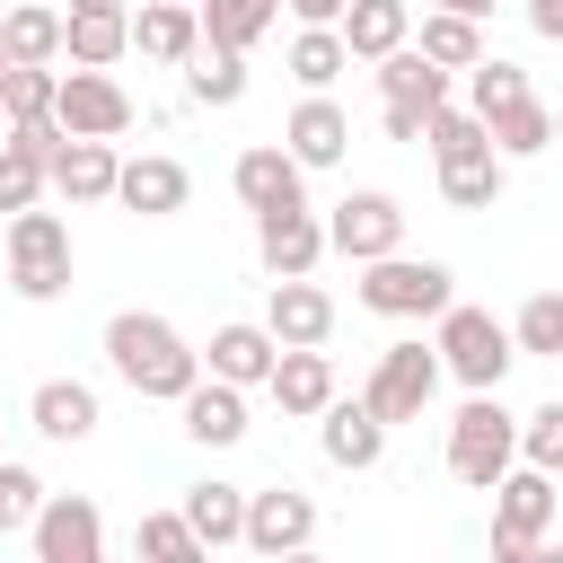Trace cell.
Listing matches in <instances>:
<instances>
[{
    "instance_id": "cell-1",
    "label": "cell",
    "mask_w": 563,
    "mask_h": 563,
    "mask_svg": "<svg viewBox=\"0 0 563 563\" xmlns=\"http://www.w3.org/2000/svg\"><path fill=\"white\" fill-rule=\"evenodd\" d=\"M106 369H114L132 396H150V405H176V396L202 378V352H194L158 308H114V317H106Z\"/></svg>"
},
{
    "instance_id": "cell-2",
    "label": "cell",
    "mask_w": 563,
    "mask_h": 563,
    "mask_svg": "<svg viewBox=\"0 0 563 563\" xmlns=\"http://www.w3.org/2000/svg\"><path fill=\"white\" fill-rule=\"evenodd\" d=\"M510 457H519V413L501 405V387H466V405L449 422V475L466 493H493L510 475Z\"/></svg>"
},
{
    "instance_id": "cell-3",
    "label": "cell",
    "mask_w": 563,
    "mask_h": 563,
    "mask_svg": "<svg viewBox=\"0 0 563 563\" xmlns=\"http://www.w3.org/2000/svg\"><path fill=\"white\" fill-rule=\"evenodd\" d=\"M352 299L369 308V317H440L449 299H457V273L449 264H431V255H369L361 264V282H352Z\"/></svg>"
},
{
    "instance_id": "cell-4",
    "label": "cell",
    "mask_w": 563,
    "mask_h": 563,
    "mask_svg": "<svg viewBox=\"0 0 563 563\" xmlns=\"http://www.w3.org/2000/svg\"><path fill=\"white\" fill-rule=\"evenodd\" d=\"M9 290L35 299V308L70 290V229H62V211H44V202L9 211Z\"/></svg>"
},
{
    "instance_id": "cell-5",
    "label": "cell",
    "mask_w": 563,
    "mask_h": 563,
    "mask_svg": "<svg viewBox=\"0 0 563 563\" xmlns=\"http://www.w3.org/2000/svg\"><path fill=\"white\" fill-rule=\"evenodd\" d=\"M431 352H440V369H449L457 387H501V378H510V361H519L510 325H501V317H484V308H457V299L440 308Z\"/></svg>"
},
{
    "instance_id": "cell-6",
    "label": "cell",
    "mask_w": 563,
    "mask_h": 563,
    "mask_svg": "<svg viewBox=\"0 0 563 563\" xmlns=\"http://www.w3.org/2000/svg\"><path fill=\"white\" fill-rule=\"evenodd\" d=\"M545 528H554V475L510 457V475L493 484V563H537Z\"/></svg>"
},
{
    "instance_id": "cell-7",
    "label": "cell",
    "mask_w": 563,
    "mask_h": 563,
    "mask_svg": "<svg viewBox=\"0 0 563 563\" xmlns=\"http://www.w3.org/2000/svg\"><path fill=\"white\" fill-rule=\"evenodd\" d=\"M378 123H387V141H422V114L449 97V70L422 53V44H396V53H378Z\"/></svg>"
},
{
    "instance_id": "cell-8",
    "label": "cell",
    "mask_w": 563,
    "mask_h": 563,
    "mask_svg": "<svg viewBox=\"0 0 563 563\" xmlns=\"http://www.w3.org/2000/svg\"><path fill=\"white\" fill-rule=\"evenodd\" d=\"M440 396V352L431 343H387L378 352V369H369V387H361V405L396 431V422H422V405Z\"/></svg>"
},
{
    "instance_id": "cell-9",
    "label": "cell",
    "mask_w": 563,
    "mask_h": 563,
    "mask_svg": "<svg viewBox=\"0 0 563 563\" xmlns=\"http://www.w3.org/2000/svg\"><path fill=\"white\" fill-rule=\"evenodd\" d=\"M53 123H62V132H79V141H114V132L132 123V97H123V79H114V70L70 62V70L53 79Z\"/></svg>"
},
{
    "instance_id": "cell-10",
    "label": "cell",
    "mask_w": 563,
    "mask_h": 563,
    "mask_svg": "<svg viewBox=\"0 0 563 563\" xmlns=\"http://www.w3.org/2000/svg\"><path fill=\"white\" fill-rule=\"evenodd\" d=\"M405 246V202L396 194H343L334 211H325V255H352V264H369V255H396Z\"/></svg>"
},
{
    "instance_id": "cell-11",
    "label": "cell",
    "mask_w": 563,
    "mask_h": 563,
    "mask_svg": "<svg viewBox=\"0 0 563 563\" xmlns=\"http://www.w3.org/2000/svg\"><path fill=\"white\" fill-rule=\"evenodd\" d=\"M26 545L35 563H97L106 554V519L88 493H44V510L26 519Z\"/></svg>"
},
{
    "instance_id": "cell-12",
    "label": "cell",
    "mask_w": 563,
    "mask_h": 563,
    "mask_svg": "<svg viewBox=\"0 0 563 563\" xmlns=\"http://www.w3.org/2000/svg\"><path fill=\"white\" fill-rule=\"evenodd\" d=\"M238 545H255V554H308V545H317V501L290 493V484L246 493V528H238Z\"/></svg>"
},
{
    "instance_id": "cell-13",
    "label": "cell",
    "mask_w": 563,
    "mask_h": 563,
    "mask_svg": "<svg viewBox=\"0 0 563 563\" xmlns=\"http://www.w3.org/2000/svg\"><path fill=\"white\" fill-rule=\"evenodd\" d=\"M255 255H264V273H273V282H282V273H317V255H325V220H317L308 202L255 211Z\"/></svg>"
},
{
    "instance_id": "cell-14",
    "label": "cell",
    "mask_w": 563,
    "mask_h": 563,
    "mask_svg": "<svg viewBox=\"0 0 563 563\" xmlns=\"http://www.w3.org/2000/svg\"><path fill=\"white\" fill-rule=\"evenodd\" d=\"M317 449H325V466H343V475H369L378 457H387V422L352 396H325V413H317Z\"/></svg>"
},
{
    "instance_id": "cell-15",
    "label": "cell",
    "mask_w": 563,
    "mask_h": 563,
    "mask_svg": "<svg viewBox=\"0 0 563 563\" xmlns=\"http://www.w3.org/2000/svg\"><path fill=\"white\" fill-rule=\"evenodd\" d=\"M229 185H238V202H246V211H282V202H308V167H299L282 141H255V150H238Z\"/></svg>"
},
{
    "instance_id": "cell-16",
    "label": "cell",
    "mask_w": 563,
    "mask_h": 563,
    "mask_svg": "<svg viewBox=\"0 0 563 563\" xmlns=\"http://www.w3.org/2000/svg\"><path fill=\"white\" fill-rule=\"evenodd\" d=\"M185 194H194V176H185V158H167V150H141V158H123V176H114V202L141 211V220H176Z\"/></svg>"
},
{
    "instance_id": "cell-17",
    "label": "cell",
    "mask_w": 563,
    "mask_h": 563,
    "mask_svg": "<svg viewBox=\"0 0 563 563\" xmlns=\"http://www.w3.org/2000/svg\"><path fill=\"white\" fill-rule=\"evenodd\" d=\"M273 361H282V343H273V325H255V317H229V325H211V343H202V369L229 378V387H264Z\"/></svg>"
},
{
    "instance_id": "cell-18",
    "label": "cell",
    "mask_w": 563,
    "mask_h": 563,
    "mask_svg": "<svg viewBox=\"0 0 563 563\" xmlns=\"http://www.w3.org/2000/svg\"><path fill=\"white\" fill-rule=\"evenodd\" d=\"M282 150H290L299 167H334V158L352 150V114H343L325 88H308V97L290 106V123H282Z\"/></svg>"
},
{
    "instance_id": "cell-19",
    "label": "cell",
    "mask_w": 563,
    "mask_h": 563,
    "mask_svg": "<svg viewBox=\"0 0 563 563\" xmlns=\"http://www.w3.org/2000/svg\"><path fill=\"white\" fill-rule=\"evenodd\" d=\"M264 396H273L290 422H317V413H325V396H334V361H325L317 343H282V361H273Z\"/></svg>"
},
{
    "instance_id": "cell-20",
    "label": "cell",
    "mask_w": 563,
    "mask_h": 563,
    "mask_svg": "<svg viewBox=\"0 0 563 563\" xmlns=\"http://www.w3.org/2000/svg\"><path fill=\"white\" fill-rule=\"evenodd\" d=\"M26 422H35L44 440H70V449H79V440H97L106 413H97V387H88V378H35Z\"/></svg>"
},
{
    "instance_id": "cell-21",
    "label": "cell",
    "mask_w": 563,
    "mask_h": 563,
    "mask_svg": "<svg viewBox=\"0 0 563 563\" xmlns=\"http://www.w3.org/2000/svg\"><path fill=\"white\" fill-rule=\"evenodd\" d=\"M44 176H53V194H62V202H114L123 158H114V141H79V132H70V141L53 150V167H44Z\"/></svg>"
},
{
    "instance_id": "cell-22",
    "label": "cell",
    "mask_w": 563,
    "mask_h": 563,
    "mask_svg": "<svg viewBox=\"0 0 563 563\" xmlns=\"http://www.w3.org/2000/svg\"><path fill=\"white\" fill-rule=\"evenodd\" d=\"M264 325H273V343H325L334 334V299L308 273H282L273 299H264Z\"/></svg>"
},
{
    "instance_id": "cell-23",
    "label": "cell",
    "mask_w": 563,
    "mask_h": 563,
    "mask_svg": "<svg viewBox=\"0 0 563 563\" xmlns=\"http://www.w3.org/2000/svg\"><path fill=\"white\" fill-rule=\"evenodd\" d=\"M176 405H185V440H202V449H238V440H246V387L194 378Z\"/></svg>"
},
{
    "instance_id": "cell-24",
    "label": "cell",
    "mask_w": 563,
    "mask_h": 563,
    "mask_svg": "<svg viewBox=\"0 0 563 563\" xmlns=\"http://www.w3.org/2000/svg\"><path fill=\"white\" fill-rule=\"evenodd\" d=\"M431 167H440L449 211H493V202H501V185H510V158H501L493 141H475V150H457V158H431Z\"/></svg>"
},
{
    "instance_id": "cell-25",
    "label": "cell",
    "mask_w": 563,
    "mask_h": 563,
    "mask_svg": "<svg viewBox=\"0 0 563 563\" xmlns=\"http://www.w3.org/2000/svg\"><path fill=\"white\" fill-rule=\"evenodd\" d=\"M334 35H343L352 62H378V53H396V44L413 35V0H343Z\"/></svg>"
},
{
    "instance_id": "cell-26",
    "label": "cell",
    "mask_w": 563,
    "mask_h": 563,
    "mask_svg": "<svg viewBox=\"0 0 563 563\" xmlns=\"http://www.w3.org/2000/svg\"><path fill=\"white\" fill-rule=\"evenodd\" d=\"M132 44H141L150 62H194V44H202L194 0H150V9L132 18Z\"/></svg>"
},
{
    "instance_id": "cell-27",
    "label": "cell",
    "mask_w": 563,
    "mask_h": 563,
    "mask_svg": "<svg viewBox=\"0 0 563 563\" xmlns=\"http://www.w3.org/2000/svg\"><path fill=\"white\" fill-rule=\"evenodd\" d=\"M484 141H493L501 158H545V150H554V106L510 97V106H493V114H484Z\"/></svg>"
},
{
    "instance_id": "cell-28",
    "label": "cell",
    "mask_w": 563,
    "mask_h": 563,
    "mask_svg": "<svg viewBox=\"0 0 563 563\" xmlns=\"http://www.w3.org/2000/svg\"><path fill=\"white\" fill-rule=\"evenodd\" d=\"M185 519H194L202 554H211V545H238V528H246V484H220V475L185 484Z\"/></svg>"
},
{
    "instance_id": "cell-29",
    "label": "cell",
    "mask_w": 563,
    "mask_h": 563,
    "mask_svg": "<svg viewBox=\"0 0 563 563\" xmlns=\"http://www.w3.org/2000/svg\"><path fill=\"white\" fill-rule=\"evenodd\" d=\"M194 18H202V44H229V53H255V44L273 35V18H282V0H194Z\"/></svg>"
},
{
    "instance_id": "cell-30",
    "label": "cell",
    "mask_w": 563,
    "mask_h": 563,
    "mask_svg": "<svg viewBox=\"0 0 563 563\" xmlns=\"http://www.w3.org/2000/svg\"><path fill=\"white\" fill-rule=\"evenodd\" d=\"M123 53H132V18H88V9H70V18H62V62L114 70Z\"/></svg>"
},
{
    "instance_id": "cell-31",
    "label": "cell",
    "mask_w": 563,
    "mask_h": 563,
    "mask_svg": "<svg viewBox=\"0 0 563 563\" xmlns=\"http://www.w3.org/2000/svg\"><path fill=\"white\" fill-rule=\"evenodd\" d=\"M0 44H9V62H62V9L18 0V9L0 18Z\"/></svg>"
},
{
    "instance_id": "cell-32",
    "label": "cell",
    "mask_w": 563,
    "mask_h": 563,
    "mask_svg": "<svg viewBox=\"0 0 563 563\" xmlns=\"http://www.w3.org/2000/svg\"><path fill=\"white\" fill-rule=\"evenodd\" d=\"M422 53H431L440 70L484 62V18H466V9H431V18H422Z\"/></svg>"
},
{
    "instance_id": "cell-33",
    "label": "cell",
    "mask_w": 563,
    "mask_h": 563,
    "mask_svg": "<svg viewBox=\"0 0 563 563\" xmlns=\"http://www.w3.org/2000/svg\"><path fill=\"white\" fill-rule=\"evenodd\" d=\"M185 88H194V106H238V97H246V53H229V44H194Z\"/></svg>"
},
{
    "instance_id": "cell-34",
    "label": "cell",
    "mask_w": 563,
    "mask_h": 563,
    "mask_svg": "<svg viewBox=\"0 0 563 563\" xmlns=\"http://www.w3.org/2000/svg\"><path fill=\"white\" fill-rule=\"evenodd\" d=\"M343 70H352V53H343L334 26H299V35H290V79H299V88H334Z\"/></svg>"
},
{
    "instance_id": "cell-35",
    "label": "cell",
    "mask_w": 563,
    "mask_h": 563,
    "mask_svg": "<svg viewBox=\"0 0 563 563\" xmlns=\"http://www.w3.org/2000/svg\"><path fill=\"white\" fill-rule=\"evenodd\" d=\"M510 343H519V361H563V290H537L510 317Z\"/></svg>"
},
{
    "instance_id": "cell-36",
    "label": "cell",
    "mask_w": 563,
    "mask_h": 563,
    "mask_svg": "<svg viewBox=\"0 0 563 563\" xmlns=\"http://www.w3.org/2000/svg\"><path fill=\"white\" fill-rule=\"evenodd\" d=\"M53 62H9V79H0V114L9 123H35V114H53Z\"/></svg>"
},
{
    "instance_id": "cell-37",
    "label": "cell",
    "mask_w": 563,
    "mask_h": 563,
    "mask_svg": "<svg viewBox=\"0 0 563 563\" xmlns=\"http://www.w3.org/2000/svg\"><path fill=\"white\" fill-rule=\"evenodd\" d=\"M132 545H141L150 563H194V554H202V537H194L185 510H150V519L132 528Z\"/></svg>"
},
{
    "instance_id": "cell-38",
    "label": "cell",
    "mask_w": 563,
    "mask_h": 563,
    "mask_svg": "<svg viewBox=\"0 0 563 563\" xmlns=\"http://www.w3.org/2000/svg\"><path fill=\"white\" fill-rule=\"evenodd\" d=\"M44 194H53L44 158H35V150H18V141H0V211H26V202H44Z\"/></svg>"
},
{
    "instance_id": "cell-39",
    "label": "cell",
    "mask_w": 563,
    "mask_h": 563,
    "mask_svg": "<svg viewBox=\"0 0 563 563\" xmlns=\"http://www.w3.org/2000/svg\"><path fill=\"white\" fill-rule=\"evenodd\" d=\"M510 97H528V70H519V62H493V53L466 62V106H475V114H493V106H510Z\"/></svg>"
},
{
    "instance_id": "cell-40",
    "label": "cell",
    "mask_w": 563,
    "mask_h": 563,
    "mask_svg": "<svg viewBox=\"0 0 563 563\" xmlns=\"http://www.w3.org/2000/svg\"><path fill=\"white\" fill-rule=\"evenodd\" d=\"M519 457L545 466V475H563V396L537 405V413H519Z\"/></svg>"
},
{
    "instance_id": "cell-41",
    "label": "cell",
    "mask_w": 563,
    "mask_h": 563,
    "mask_svg": "<svg viewBox=\"0 0 563 563\" xmlns=\"http://www.w3.org/2000/svg\"><path fill=\"white\" fill-rule=\"evenodd\" d=\"M35 510H44V475L18 466V457H0V537H18Z\"/></svg>"
},
{
    "instance_id": "cell-42",
    "label": "cell",
    "mask_w": 563,
    "mask_h": 563,
    "mask_svg": "<svg viewBox=\"0 0 563 563\" xmlns=\"http://www.w3.org/2000/svg\"><path fill=\"white\" fill-rule=\"evenodd\" d=\"M519 9H528V26H537L545 44H563V0H519Z\"/></svg>"
},
{
    "instance_id": "cell-43",
    "label": "cell",
    "mask_w": 563,
    "mask_h": 563,
    "mask_svg": "<svg viewBox=\"0 0 563 563\" xmlns=\"http://www.w3.org/2000/svg\"><path fill=\"white\" fill-rule=\"evenodd\" d=\"M282 9H290L299 26H334V18H343V0H282Z\"/></svg>"
},
{
    "instance_id": "cell-44",
    "label": "cell",
    "mask_w": 563,
    "mask_h": 563,
    "mask_svg": "<svg viewBox=\"0 0 563 563\" xmlns=\"http://www.w3.org/2000/svg\"><path fill=\"white\" fill-rule=\"evenodd\" d=\"M70 9H88V18H123L132 0H70Z\"/></svg>"
},
{
    "instance_id": "cell-45",
    "label": "cell",
    "mask_w": 563,
    "mask_h": 563,
    "mask_svg": "<svg viewBox=\"0 0 563 563\" xmlns=\"http://www.w3.org/2000/svg\"><path fill=\"white\" fill-rule=\"evenodd\" d=\"M449 9H466V18H493V0H449Z\"/></svg>"
},
{
    "instance_id": "cell-46",
    "label": "cell",
    "mask_w": 563,
    "mask_h": 563,
    "mask_svg": "<svg viewBox=\"0 0 563 563\" xmlns=\"http://www.w3.org/2000/svg\"><path fill=\"white\" fill-rule=\"evenodd\" d=\"M0 79H9V44H0Z\"/></svg>"
},
{
    "instance_id": "cell-47",
    "label": "cell",
    "mask_w": 563,
    "mask_h": 563,
    "mask_svg": "<svg viewBox=\"0 0 563 563\" xmlns=\"http://www.w3.org/2000/svg\"><path fill=\"white\" fill-rule=\"evenodd\" d=\"M554 150H563V114H554Z\"/></svg>"
},
{
    "instance_id": "cell-48",
    "label": "cell",
    "mask_w": 563,
    "mask_h": 563,
    "mask_svg": "<svg viewBox=\"0 0 563 563\" xmlns=\"http://www.w3.org/2000/svg\"><path fill=\"white\" fill-rule=\"evenodd\" d=\"M422 9H449V0H422Z\"/></svg>"
},
{
    "instance_id": "cell-49",
    "label": "cell",
    "mask_w": 563,
    "mask_h": 563,
    "mask_svg": "<svg viewBox=\"0 0 563 563\" xmlns=\"http://www.w3.org/2000/svg\"><path fill=\"white\" fill-rule=\"evenodd\" d=\"M0 457H9V449H0Z\"/></svg>"
}]
</instances>
